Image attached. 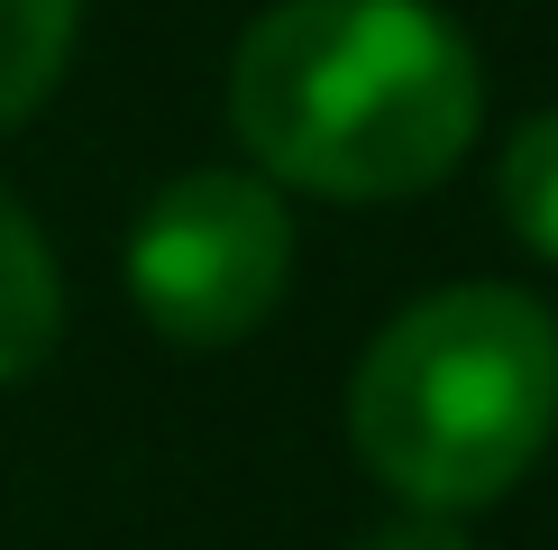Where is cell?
Returning a JSON list of instances; mask_svg holds the SVG:
<instances>
[{"label":"cell","instance_id":"1","mask_svg":"<svg viewBox=\"0 0 558 550\" xmlns=\"http://www.w3.org/2000/svg\"><path fill=\"white\" fill-rule=\"evenodd\" d=\"M476 110V46L430 0H275L229 64L247 156L330 202H403L439 183L468 156Z\"/></svg>","mask_w":558,"mask_h":550},{"label":"cell","instance_id":"3","mask_svg":"<svg viewBox=\"0 0 558 550\" xmlns=\"http://www.w3.org/2000/svg\"><path fill=\"white\" fill-rule=\"evenodd\" d=\"M293 220L266 175H174L129 229V294L174 349H229L284 303Z\"/></svg>","mask_w":558,"mask_h":550},{"label":"cell","instance_id":"7","mask_svg":"<svg viewBox=\"0 0 558 550\" xmlns=\"http://www.w3.org/2000/svg\"><path fill=\"white\" fill-rule=\"evenodd\" d=\"M357 550H468V533H458L449 514H422V504H403V514H385Z\"/></svg>","mask_w":558,"mask_h":550},{"label":"cell","instance_id":"2","mask_svg":"<svg viewBox=\"0 0 558 550\" xmlns=\"http://www.w3.org/2000/svg\"><path fill=\"white\" fill-rule=\"evenodd\" d=\"M558 431V321L513 285L393 312L348 385V441L422 514L495 504Z\"/></svg>","mask_w":558,"mask_h":550},{"label":"cell","instance_id":"4","mask_svg":"<svg viewBox=\"0 0 558 550\" xmlns=\"http://www.w3.org/2000/svg\"><path fill=\"white\" fill-rule=\"evenodd\" d=\"M64 331V285H56V258H46L37 220L0 193V385H19L28 367L56 349Z\"/></svg>","mask_w":558,"mask_h":550},{"label":"cell","instance_id":"6","mask_svg":"<svg viewBox=\"0 0 558 550\" xmlns=\"http://www.w3.org/2000/svg\"><path fill=\"white\" fill-rule=\"evenodd\" d=\"M504 220L522 229L531 258L558 266V110L522 120V138L504 147Z\"/></svg>","mask_w":558,"mask_h":550},{"label":"cell","instance_id":"5","mask_svg":"<svg viewBox=\"0 0 558 550\" xmlns=\"http://www.w3.org/2000/svg\"><path fill=\"white\" fill-rule=\"evenodd\" d=\"M74 10L83 0H0V129H19L56 92L74 56Z\"/></svg>","mask_w":558,"mask_h":550}]
</instances>
